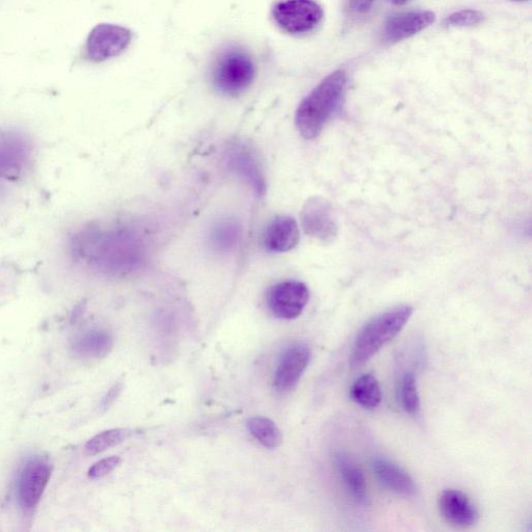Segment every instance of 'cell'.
<instances>
[{
    "label": "cell",
    "mask_w": 532,
    "mask_h": 532,
    "mask_svg": "<svg viewBox=\"0 0 532 532\" xmlns=\"http://www.w3.org/2000/svg\"><path fill=\"white\" fill-rule=\"evenodd\" d=\"M311 360V350L306 343L290 345L282 354L275 371L274 387L279 392L294 389L304 375Z\"/></svg>",
    "instance_id": "obj_10"
},
{
    "label": "cell",
    "mask_w": 532,
    "mask_h": 532,
    "mask_svg": "<svg viewBox=\"0 0 532 532\" xmlns=\"http://www.w3.org/2000/svg\"><path fill=\"white\" fill-rule=\"evenodd\" d=\"M309 301V289L303 282L290 280L272 286L266 294V304L278 318L292 321L304 311Z\"/></svg>",
    "instance_id": "obj_8"
},
{
    "label": "cell",
    "mask_w": 532,
    "mask_h": 532,
    "mask_svg": "<svg viewBox=\"0 0 532 532\" xmlns=\"http://www.w3.org/2000/svg\"><path fill=\"white\" fill-rule=\"evenodd\" d=\"M348 89V73L339 69L328 75L301 102L296 125L306 140L321 135L327 123L337 115Z\"/></svg>",
    "instance_id": "obj_1"
},
{
    "label": "cell",
    "mask_w": 532,
    "mask_h": 532,
    "mask_svg": "<svg viewBox=\"0 0 532 532\" xmlns=\"http://www.w3.org/2000/svg\"><path fill=\"white\" fill-rule=\"evenodd\" d=\"M438 505L444 520L456 527H471L478 520V511L474 503L461 491L454 489L443 491Z\"/></svg>",
    "instance_id": "obj_12"
},
{
    "label": "cell",
    "mask_w": 532,
    "mask_h": 532,
    "mask_svg": "<svg viewBox=\"0 0 532 532\" xmlns=\"http://www.w3.org/2000/svg\"><path fill=\"white\" fill-rule=\"evenodd\" d=\"M413 313L410 306H401L372 318L359 332L353 347L351 364L359 367L377 355L403 331Z\"/></svg>",
    "instance_id": "obj_2"
},
{
    "label": "cell",
    "mask_w": 532,
    "mask_h": 532,
    "mask_svg": "<svg viewBox=\"0 0 532 532\" xmlns=\"http://www.w3.org/2000/svg\"><path fill=\"white\" fill-rule=\"evenodd\" d=\"M132 40L131 32L124 26L102 23L88 36L85 52L88 60L101 63L121 55Z\"/></svg>",
    "instance_id": "obj_6"
},
{
    "label": "cell",
    "mask_w": 532,
    "mask_h": 532,
    "mask_svg": "<svg viewBox=\"0 0 532 532\" xmlns=\"http://www.w3.org/2000/svg\"><path fill=\"white\" fill-rule=\"evenodd\" d=\"M302 225L307 235L330 243L338 234V224L331 203L322 197H312L304 204Z\"/></svg>",
    "instance_id": "obj_9"
},
{
    "label": "cell",
    "mask_w": 532,
    "mask_h": 532,
    "mask_svg": "<svg viewBox=\"0 0 532 532\" xmlns=\"http://www.w3.org/2000/svg\"><path fill=\"white\" fill-rule=\"evenodd\" d=\"M397 398L402 408L410 415L420 411V397L413 371H406L397 383Z\"/></svg>",
    "instance_id": "obj_20"
},
{
    "label": "cell",
    "mask_w": 532,
    "mask_h": 532,
    "mask_svg": "<svg viewBox=\"0 0 532 532\" xmlns=\"http://www.w3.org/2000/svg\"><path fill=\"white\" fill-rule=\"evenodd\" d=\"M391 2L396 6H402L410 2V0H391Z\"/></svg>",
    "instance_id": "obj_26"
},
{
    "label": "cell",
    "mask_w": 532,
    "mask_h": 532,
    "mask_svg": "<svg viewBox=\"0 0 532 532\" xmlns=\"http://www.w3.org/2000/svg\"><path fill=\"white\" fill-rule=\"evenodd\" d=\"M122 463L119 457H110L95 463L89 470L88 476L91 480H100V478L109 475Z\"/></svg>",
    "instance_id": "obj_23"
},
{
    "label": "cell",
    "mask_w": 532,
    "mask_h": 532,
    "mask_svg": "<svg viewBox=\"0 0 532 532\" xmlns=\"http://www.w3.org/2000/svg\"><path fill=\"white\" fill-rule=\"evenodd\" d=\"M484 20L485 15L480 11L463 10L448 16L445 25L450 28H471V26L483 23Z\"/></svg>",
    "instance_id": "obj_22"
},
{
    "label": "cell",
    "mask_w": 532,
    "mask_h": 532,
    "mask_svg": "<svg viewBox=\"0 0 532 532\" xmlns=\"http://www.w3.org/2000/svg\"><path fill=\"white\" fill-rule=\"evenodd\" d=\"M511 2L524 3V2H528V0H511Z\"/></svg>",
    "instance_id": "obj_27"
},
{
    "label": "cell",
    "mask_w": 532,
    "mask_h": 532,
    "mask_svg": "<svg viewBox=\"0 0 532 532\" xmlns=\"http://www.w3.org/2000/svg\"><path fill=\"white\" fill-rule=\"evenodd\" d=\"M250 434L265 448L275 449L283 442V436L277 424L265 417H253L247 421Z\"/></svg>",
    "instance_id": "obj_19"
},
{
    "label": "cell",
    "mask_w": 532,
    "mask_h": 532,
    "mask_svg": "<svg viewBox=\"0 0 532 532\" xmlns=\"http://www.w3.org/2000/svg\"><path fill=\"white\" fill-rule=\"evenodd\" d=\"M376 0H348L347 12L349 16L360 18L366 16L374 7Z\"/></svg>",
    "instance_id": "obj_24"
},
{
    "label": "cell",
    "mask_w": 532,
    "mask_h": 532,
    "mask_svg": "<svg viewBox=\"0 0 532 532\" xmlns=\"http://www.w3.org/2000/svg\"><path fill=\"white\" fill-rule=\"evenodd\" d=\"M371 467L381 484L391 492L405 497L416 494L417 487L412 476L402 467L385 458H375Z\"/></svg>",
    "instance_id": "obj_14"
},
{
    "label": "cell",
    "mask_w": 532,
    "mask_h": 532,
    "mask_svg": "<svg viewBox=\"0 0 532 532\" xmlns=\"http://www.w3.org/2000/svg\"><path fill=\"white\" fill-rule=\"evenodd\" d=\"M128 435L129 431L125 429L102 432L88 441L85 447L86 455L97 456L101 452L122 443Z\"/></svg>",
    "instance_id": "obj_21"
},
{
    "label": "cell",
    "mask_w": 532,
    "mask_h": 532,
    "mask_svg": "<svg viewBox=\"0 0 532 532\" xmlns=\"http://www.w3.org/2000/svg\"><path fill=\"white\" fill-rule=\"evenodd\" d=\"M113 336L104 330H91L78 336L72 343L74 355L82 359H100L113 349Z\"/></svg>",
    "instance_id": "obj_16"
},
{
    "label": "cell",
    "mask_w": 532,
    "mask_h": 532,
    "mask_svg": "<svg viewBox=\"0 0 532 532\" xmlns=\"http://www.w3.org/2000/svg\"><path fill=\"white\" fill-rule=\"evenodd\" d=\"M120 391H121V385L120 384H117L115 385L110 391L108 394H106L104 397H103V401L101 403V407L103 409H108L110 408L113 403L116 401L117 397L119 396L120 394Z\"/></svg>",
    "instance_id": "obj_25"
},
{
    "label": "cell",
    "mask_w": 532,
    "mask_h": 532,
    "mask_svg": "<svg viewBox=\"0 0 532 532\" xmlns=\"http://www.w3.org/2000/svg\"><path fill=\"white\" fill-rule=\"evenodd\" d=\"M334 465L340 481L355 502L361 505L368 503V491L365 476L361 468L343 451L334 455Z\"/></svg>",
    "instance_id": "obj_15"
},
{
    "label": "cell",
    "mask_w": 532,
    "mask_h": 532,
    "mask_svg": "<svg viewBox=\"0 0 532 532\" xmlns=\"http://www.w3.org/2000/svg\"><path fill=\"white\" fill-rule=\"evenodd\" d=\"M52 473L50 463L42 457H33L22 466L16 483L20 509L32 513L41 501Z\"/></svg>",
    "instance_id": "obj_5"
},
{
    "label": "cell",
    "mask_w": 532,
    "mask_h": 532,
    "mask_svg": "<svg viewBox=\"0 0 532 532\" xmlns=\"http://www.w3.org/2000/svg\"><path fill=\"white\" fill-rule=\"evenodd\" d=\"M436 17L431 11H414L389 17L384 25L383 39L397 43L409 39L434 23Z\"/></svg>",
    "instance_id": "obj_11"
},
{
    "label": "cell",
    "mask_w": 532,
    "mask_h": 532,
    "mask_svg": "<svg viewBox=\"0 0 532 532\" xmlns=\"http://www.w3.org/2000/svg\"><path fill=\"white\" fill-rule=\"evenodd\" d=\"M300 242V229L290 217H276L264 233L265 248L273 253H285L297 247Z\"/></svg>",
    "instance_id": "obj_13"
},
{
    "label": "cell",
    "mask_w": 532,
    "mask_h": 532,
    "mask_svg": "<svg viewBox=\"0 0 532 532\" xmlns=\"http://www.w3.org/2000/svg\"><path fill=\"white\" fill-rule=\"evenodd\" d=\"M351 397L363 409H377L382 402V390L379 381L372 375L361 376L351 388Z\"/></svg>",
    "instance_id": "obj_18"
},
{
    "label": "cell",
    "mask_w": 532,
    "mask_h": 532,
    "mask_svg": "<svg viewBox=\"0 0 532 532\" xmlns=\"http://www.w3.org/2000/svg\"><path fill=\"white\" fill-rule=\"evenodd\" d=\"M280 28L292 35L313 32L324 19V10L315 0H284L273 9Z\"/></svg>",
    "instance_id": "obj_4"
},
{
    "label": "cell",
    "mask_w": 532,
    "mask_h": 532,
    "mask_svg": "<svg viewBox=\"0 0 532 532\" xmlns=\"http://www.w3.org/2000/svg\"><path fill=\"white\" fill-rule=\"evenodd\" d=\"M33 147L22 132L0 129V180L15 179L29 166Z\"/></svg>",
    "instance_id": "obj_7"
},
{
    "label": "cell",
    "mask_w": 532,
    "mask_h": 532,
    "mask_svg": "<svg viewBox=\"0 0 532 532\" xmlns=\"http://www.w3.org/2000/svg\"><path fill=\"white\" fill-rule=\"evenodd\" d=\"M256 66L249 53L237 46L223 49L211 70L212 84L226 96H237L254 82Z\"/></svg>",
    "instance_id": "obj_3"
},
{
    "label": "cell",
    "mask_w": 532,
    "mask_h": 532,
    "mask_svg": "<svg viewBox=\"0 0 532 532\" xmlns=\"http://www.w3.org/2000/svg\"><path fill=\"white\" fill-rule=\"evenodd\" d=\"M230 163L234 170L243 174L258 191L263 194L264 180L257 159L251 149L245 145H236L230 154Z\"/></svg>",
    "instance_id": "obj_17"
}]
</instances>
